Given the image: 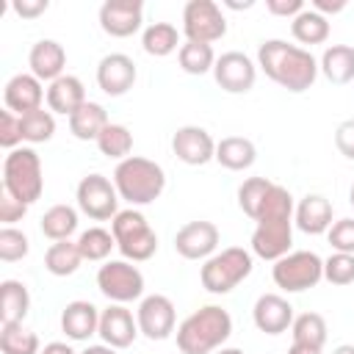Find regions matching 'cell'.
Wrapping results in <instances>:
<instances>
[{
  "instance_id": "obj_29",
  "label": "cell",
  "mask_w": 354,
  "mask_h": 354,
  "mask_svg": "<svg viewBox=\"0 0 354 354\" xmlns=\"http://www.w3.org/2000/svg\"><path fill=\"white\" fill-rule=\"evenodd\" d=\"M141 47H144L147 55L166 58V55H171L174 50L183 47L180 44V30L171 22H152L141 33Z\"/></svg>"
},
{
  "instance_id": "obj_41",
  "label": "cell",
  "mask_w": 354,
  "mask_h": 354,
  "mask_svg": "<svg viewBox=\"0 0 354 354\" xmlns=\"http://www.w3.org/2000/svg\"><path fill=\"white\" fill-rule=\"evenodd\" d=\"M324 279L329 285H351L354 282V254L332 252L324 260Z\"/></svg>"
},
{
  "instance_id": "obj_15",
  "label": "cell",
  "mask_w": 354,
  "mask_h": 354,
  "mask_svg": "<svg viewBox=\"0 0 354 354\" xmlns=\"http://www.w3.org/2000/svg\"><path fill=\"white\" fill-rule=\"evenodd\" d=\"M171 152L177 160L188 166H205L216 160V141L213 136L199 124H183L171 136Z\"/></svg>"
},
{
  "instance_id": "obj_43",
  "label": "cell",
  "mask_w": 354,
  "mask_h": 354,
  "mask_svg": "<svg viewBox=\"0 0 354 354\" xmlns=\"http://www.w3.org/2000/svg\"><path fill=\"white\" fill-rule=\"evenodd\" d=\"M22 116L11 113V111H0V147L3 149H17L22 144Z\"/></svg>"
},
{
  "instance_id": "obj_35",
  "label": "cell",
  "mask_w": 354,
  "mask_h": 354,
  "mask_svg": "<svg viewBox=\"0 0 354 354\" xmlns=\"http://www.w3.org/2000/svg\"><path fill=\"white\" fill-rule=\"evenodd\" d=\"M290 335H293V343H301V346H313V348H324L326 343V318L321 313H301L293 318L290 324Z\"/></svg>"
},
{
  "instance_id": "obj_42",
  "label": "cell",
  "mask_w": 354,
  "mask_h": 354,
  "mask_svg": "<svg viewBox=\"0 0 354 354\" xmlns=\"http://www.w3.org/2000/svg\"><path fill=\"white\" fill-rule=\"evenodd\" d=\"M326 238H329V246L335 252L354 254V218H337V221H332Z\"/></svg>"
},
{
  "instance_id": "obj_11",
  "label": "cell",
  "mask_w": 354,
  "mask_h": 354,
  "mask_svg": "<svg viewBox=\"0 0 354 354\" xmlns=\"http://www.w3.org/2000/svg\"><path fill=\"white\" fill-rule=\"evenodd\" d=\"M183 33L185 41L213 44L227 36V17L213 0H188L183 6Z\"/></svg>"
},
{
  "instance_id": "obj_53",
  "label": "cell",
  "mask_w": 354,
  "mask_h": 354,
  "mask_svg": "<svg viewBox=\"0 0 354 354\" xmlns=\"http://www.w3.org/2000/svg\"><path fill=\"white\" fill-rule=\"evenodd\" d=\"M332 354H354V343H340L332 348Z\"/></svg>"
},
{
  "instance_id": "obj_13",
  "label": "cell",
  "mask_w": 354,
  "mask_h": 354,
  "mask_svg": "<svg viewBox=\"0 0 354 354\" xmlns=\"http://www.w3.org/2000/svg\"><path fill=\"white\" fill-rule=\"evenodd\" d=\"M213 77L227 94H246L257 80V64L246 53L230 50L216 58Z\"/></svg>"
},
{
  "instance_id": "obj_25",
  "label": "cell",
  "mask_w": 354,
  "mask_h": 354,
  "mask_svg": "<svg viewBox=\"0 0 354 354\" xmlns=\"http://www.w3.org/2000/svg\"><path fill=\"white\" fill-rule=\"evenodd\" d=\"M318 72L335 83V86H346L354 80V47L351 44H332L321 53L318 58Z\"/></svg>"
},
{
  "instance_id": "obj_2",
  "label": "cell",
  "mask_w": 354,
  "mask_h": 354,
  "mask_svg": "<svg viewBox=\"0 0 354 354\" xmlns=\"http://www.w3.org/2000/svg\"><path fill=\"white\" fill-rule=\"evenodd\" d=\"M293 196L285 185H277L271 188L260 216H257V224H254V232H252V254L263 257V260H271L277 263L279 257H285L290 252V243H293Z\"/></svg>"
},
{
  "instance_id": "obj_18",
  "label": "cell",
  "mask_w": 354,
  "mask_h": 354,
  "mask_svg": "<svg viewBox=\"0 0 354 354\" xmlns=\"http://www.w3.org/2000/svg\"><path fill=\"white\" fill-rule=\"evenodd\" d=\"M136 77H138V69H136L133 58L124 55V53H108L97 64V86L108 97L127 94L136 86Z\"/></svg>"
},
{
  "instance_id": "obj_24",
  "label": "cell",
  "mask_w": 354,
  "mask_h": 354,
  "mask_svg": "<svg viewBox=\"0 0 354 354\" xmlns=\"http://www.w3.org/2000/svg\"><path fill=\"white\" fill-rule=\"evenodd\" d=\"M83 102H86V86L75 75H61L47 86V111L53 113H61L69 119Z\"/></svg>"
},
{
  "instance_id": "obj_50",
  "label": "cell",
  "mask_w": 354,
  "mask_h": 354,
  "mask_svg": "<svg viewBox=\"0 0 354 354\" xmlns=\"http://www.w3.org/2000/svg\"><path fill=\"white\" fill-rule=\"evenodd\" d=\"M80 354H119V348H111L105 343H97V346H86Z\"/></svg>"
},
{
  "instance_id": "obj_23",
  "label": "cell",
  "mask_w": 354,
  "mask_h": 354,
  "mask_svg": "<svg viewBox=\"0 0 354 354\" xmlns=\"http://www.w3.org/2000/svg\"><path fill=\"white\" fill-rule=\"evenodd\" d=\"M100 329V310L86 301V299H75L64 307L61 313V332L69 340H88L91 335H97Z\"/></svg>"
},
{
  "instance_id": "obj_3",
  "label": "cell",
  "mask_w": 354,
  "mask_h": 354,
  "mask_svg": "<svg viewBox=\"0 0 354 354\" xmlns=\"http://www.w3.org/2000/svg\"><path fill=\"white\" fill-rule=\"evenodd\" d=\"M232 335V315L218 304L194 310L177 326V348L183 354H213Z\"/></svg>"
},
{
  "instance_id": "obj_51",
  "label": "cell",
  "mask_w": 354,
  "mask_h": 354,
  "mask_svg": "<svg viewBox=\"0 0 354 354\" xmlns=\"http://www.w3.org/2000/svg\"><path fill=\"white\" fill-rule=\"evenodd\" d=\"M288 354H324V348H313V346H301V343H290Z\"/></svg>"
},
{
  "instance_id": "obj_36",
  "label": "cell",
  "mask_w": 354,
  "mask_h": 354,
  "mask_svg": "<svg viewBox=\"0 0 354 354\" xmlns=\"http://www.w3.org/2000/svg\"><path fill=\"white\" fill-rule=\"evenodd\" d=\"M177 61L185 75H207L216 66V53H213V44L183 41V47L177 50Z\"/></svg>"
},
{
  "instance_id": "obj_10",
  "label": "cell",
  "mask_w": 354,
  "mask_h": 354,
  "mask_svg": "<svg viewBox=\"0 0 354 354\" xmlns=\"http://www.w3.org/2000/svg\"><path fill=\"white\" fill-rule=\"evenodd\" d=\"M77 199V210L83 216H88L91 221H113V216L119 213V191L113 185V180H108L105 174H86L77 183L75 191Z\"/></svg>"
},
{
  "instance_id": "obj_28",
  "label": "cell",
  "mask_w": 354,
  "mask_h": 354,
  "mask_svg": "<svg viewBox=\"0 0 354 354\" xmlns=\"http://www.w3.org/2000/svg\"><path fill=\"white\" fill-rule=\"evenodd\" d=\"M216 160L230 171H243L257 160V147L243 136H227L216 141Z\"/></svg>"
},
{
  "instance_id": "obj_40",
  "label": "cell",
  "mask_w": 354,
  "mask_h": 354,
  "mask_svg": "<svg viewBox=\"0 0 354 354\" xmlns=\"http://www.w3.org/2000/svg\"><path fill=\"white\" fill-rule=\"evenodd\" d=\"M30 252V238L17 230V227H3L0 230V260L3 263H17L22 257H28Z\"/></svg>"
},
{
  "instance_id": "obj_1",
  "label": "cell",
  "mask_w": 354,
  "mask_h": 354,
  "mask_svg": "<svg viewBox=\"0 0 354 354\" xmlns=\"http://www.w3.org/2000/svg\"><path fill=\"white\" fill-rule=\"evenodd\" d=\"M257 66L268 80L293 94L307 91L318 77L315 55L299 44H288L285 39H266L257 47Z\"/></svg>"
},
{
  "instance_id": "obj_31",
  "label": "cell",
  "mask_w": 354,
  "mask_h": 354,
  "mask_svg": "<svg viewBox=\"0 0 354 354\" xmlns=\"http://www.w3.org/2000/svg\"><path fill=\"white\" fill-rule=\"evenodd\" d=\"M83 263V254L77 249V241H55L44 252V268L53 277H72Z\"/></svg>"
},
{
  "instance_id": "obj_21",
  "label": "cell",
  "mask_w": 354,
  "mask_h": 354,
  "mask_svg": "<svg viewBox=\"0 0 354 354\" xmlns=\"http://www.w3.org/2000/svg\"><path fill=\"white\" fill-rule=\"evenodd\" d=\"M28 66L30 75H36L41 83H53L61 75H66V50L55 39H39L28 53Z\"/></svg>"
},
{
  "instance_id": "obj_17",
  "label": "cell",
  "mask_w": 354,
  "mask_h": 354,
  "mask_svg": "<svg viewBox=\"0 0 354 354\" xmlns=\"http://www.w3.org/2000/svg\"><path fill=\"white\" fill-rule=\"evenodd\" d=\"M47 100V91H44V83L30 75V72H17L8 77L6 88H3V102H6V111L17 113V116H25L30 111H39L44 108L41 102Z\"/></svg>"
},
{
  "instance_id": "obj_30",
  "label": "cell",
  "mask_w": 354,
  "mask_h": 354,
  "mask_svg": "<svg viewBox=\"0 0 354 354\" xmlns=\"http://www.w3.org/2000/svg\"><path fill=\"white\" fill-rule=\"evenodd\" d=\"M39 227H41V235L50 238L53 243L55 241H69L77 230V210L72 205H53L50 210H44Z\"/></svg>"
},
{
  "instance_id": "obj_44",
  "label": "cell",
  "mask_w": 354,
  "mask_h": 354,
  "mask_svg": "<svg viewBox=\"0 0 354 354\" xmlns=\"http://www.w3.org/2000/svg\"><path fill=\"white\" fill-rule=\"evenodd\" d=\"M25 213H28V205H22V202L14 199L11 194L0 191V224H3V227H14L17 221H22Z\"/></svg>"
},
{
  "instance_id": "obj_46",
  "label": "cell",
  "mask_w": 354,
  "mask_h": 354,
  "mask_svg": "<svg viewBox=\"0 0 354 354\" xmlns=\"http://www.w3.org/2000/svg\"><path fill=\"white\" fill-rule=\"evenodd\" d=\"M266 8H268V14H274V17L293 19V17H299L307 6H304V0H266Z\"/></svg>"
},
{
  "instance_id": "obj_55",
  "label": "cell",
  "mask_w": 354,
  "mask_h": 354,
  "mask_svg": "<svg viewBox=\"0 0 354 354\" xmlns=\"http://www.w3.org/2000/svg\"><path fill=\"white\" fill-rule=\"evenodd\" d=\"M348 202H351V207H354V183H351V191H348Z\"/></svg>"
},
{
  "instance_id": "obj_26",
  "label": "cell",
  "mask_w": 354,
  "mask_h": 354,
  "mask_svg": "<svg viewBox=\"0 0 354 354\" xmlns=\"http://www.w3.org/2000/svg\"><path fill=\"white\" fill-rule=\"evenodd\" d=\"M111 124L108 119V111L94 102V100H86L72 116H69V133L77 138V141H97V136Z\"/></svg>"
},
{
  "instance_id": "obj_6",
  "label": "cell",
  "mask_w": 354,
  "mask_h": 354,
  "mask_svg": "<svg viewBox=\"0 0 354 354\" xmlns=\"http://www.w3.org/2000/svg\"><path fill=\"white\" fill-rule=\"evenodd\" d=\"M254 268V257L249 249L243 246H227L221 252H216L213 257H207L199 268V282L207 293L224 296L230 290H235Z\"/></svg>"
},
{
  "instance_id": "obj_4",
  "label": "cell",
  "mask_w": 354,
  "mask_h": 354,
  "mask_svg": "<svg viewBox=\"0 0 354 354\" xmlns=\"http://www.w3.org/2000/svg\"><path fill=\"white\" fill-rule=\"evenodd\" d=\"M113 185L119 191V199H124L130 207H144V205H152L163 194L166 171L160 163H155L149 158L130 155L116 163Z\"/></svg>"
},
{
  "instance_id": "obj_32",
  "label": "cell",
  "mask_w": 354,
  "mask_h": 354,
  "mask_svg": "<svg viewBox=\"0 0 354 354\" xmlns=\"http://www.w3.org/2000/svg\"><path fill=\"white\" fill-rule=\"evenodd\" d=\"M290 33H293V39H296L299 44H307V47L324 44V41L329 39V19L321 17L318 11H313V8L307 6L299 17L290 19Z\"/></svg>"
},
{
  "instance_id": "obj_14",
  "label": "cell",
  "mask_w": 354,
  "mask_h": 354,
  "mask_svg": "<svg viewBox=\"0 0 354 354\" xmlns=\"http://www.w3.org/2000/svg\"><path fill=\"white\" fill-rule=\"evenodd\" d=\"M218 241H221V232L213 221H188L177 230L174 235V252L185 260H207L216 254L218 249Z\"/></svg>"
},
{
  "instance_id": "obj_49",
  "label": "cell",
  "mask_w": 354,
  "mask_h": 354,
  "mask_svg": "<svg viewBox=\"0 0 354 354\" xmlns=\"http://www.w3.org/2000/svg\"><path fill=\"white\" fill-rule=\"evenodd\" d=\"M41 354H80V351H75L69 343H61V340H53V343H47L44 348H41Z\"/></svg>"
},
{
  "instance_id": "obj_48",
  "label": "cell",
  "mask_w": 354,
  "mask_h": 354,
  "mask_svg": "<svg viewBox=\"0 0 354 354\" xmlns=\"http://www.w3.org/2000/svg\"><path fill=\"white\" fill-rule=\"evenodd\" d=\"M310 8L329 19V14H340V11L346 8V0H313Z\"/></svg>"
},
{
  "instance_id": "obj_16",
  "label": "cell",
  "mask_w": 354,
  "mask_h": 354,
  "mask_svg": "<svg viewBox=\"0 0 354 354\" xmlns=\"http://www.w3.org/2000/svg\"><path fill=\"white\" fill-rule=\"evenodd\" d=\"M144 6L141 0H105L100 6V28L113 39H127L141 30Z\"/></svg>"
},
{
  "instance_id": "obj_54",
  "label": "cell",
  "mask_w": 354,
  "mask_h": 354,
  "mask_svg": "<svg viewBox=\"0 0 354 354\" xmlns=\"http://www.w3.org/2000/svg\"><path fill=\"white\" fill-rule=\"evenodd\" d=\"M213 354H246V351H241V348H235V346H221V348L213 351Z\"/></svg>"
},
{
  "instance_id": "obj_5",
  "label": "cell",
  "mask_w": 354,
  "mask_h": 354,
  "mask_svg": "<svg viewBox=\"0 0 354 354\" xmlns=\"http://www.w3.org/2000/svg\"><path fill=\"white\" fill-rule=\"evenodd\" d=\"M3 191L19 199L22 205H33L44 191L41 158L33 147H17L3 160Z\"/></svg>"
},
{
  "instance_id": "obj_34",
  "label": "cell",
  "mask_w": 354,
  "mask_h": 354,
  "mask_svg": "<svg viewBox=\"0 0 354 354\" xmlns=\"http://www.w3.org/2000/svg\"><path fill=\"white\" fill-rule=\"evenodd\" d=\"M77 249L83 254V260L88 263H102L108 260V254L116 249V238L111 230L105 227H88L77 235Z\"/></svg>"
},
{
  "instance_id": "obj_9",
  "label": "cell",
  "mask_w": 354,
  "mask_h": 354,
  "mask_svg": "<svg viewBox=\"0 0 354 354\" xmlns=\"http://www.w3.org/2000/svg\"><path fill=\"white\" fill-rule=\"evenodd\" d=\"M97 288L111 304L144 299V274L130 260H105L97 271Z\"/></svg>"
},
{
  "instance_id": "obj_20",
  "label": "cell",
  "mask_w": 354,
  "mask_h": 354,
  "mask_svg": "<svg viewBox=\"0 0 354 354\" xmlns=\"http://www.w3.org/2000/svg\"><path fill=\"white\" fill-rule=\"evenodd\" d=\"M293 304L279 293H263L257 296L252 307V321L263 335H282L293 324Z\"/></svg>"
},
{
  "instance_id": "obj_27",
  "label": "cell",
  "mask_w": 354,
  "mask_h": 354,
  "mask_svg": "<svg viewBox=\"0 0 354 354\" xmlns=\"http://www.w3.org/2000/svg\"><path fill=\"white\" fill-rule=\"evenodd\" d=\"M30 310L28 285L19 279L0 282V324H22Z\"/></svg>"
},
{
  "instance_id": "obj_22",
  "label": "cell",
  "mask_w": 354,
  "mask_h": 354,
  "mask_svg": "<svg viewBox=\"0 0 354 354\" xmlns=\"http://www.w3.org/2000/svg\"><path fill=\"white\" fill-rule=\"evenodd\" d=\"M293 224L307 235H324L332 227V202L321 194H307L293 210Z\"/></svg>"
},
{
  "instance_id": "obj_47",
  "label": "cell",
  "mask_w": 354,
  "mask_h": 354,
  "mask_svg": "<svg viewBox=\"0 0 354 354\" xmlns=\"http://www.w3.org/2000/svg\"><path fill=\"white\" fill-rule=\"evenodd\" d=\"M47 8H50L47 0H14V3H11V11H14L17 17H22V19H36V17L44 14Z\"/></svg>"
},
{
  "instance_id": "obj_33",
  "label": "cell",
  "mask_w": 354,
  "mask_h": 354,
  "mask_svg": "<svg viewBox=\"0 0 354 354\" xmlns=\"http://www.w3.org/2000/svg\"><path fill=\"white\" fill-rule=\"evenodd\" d=\"M0 351L3 354H41L39 335L22 324H0Z\"/></svg>"
},
{
  "instance_id": "obj_45",
  "label": "cell",
  "mask_w": 354,
  "mask_h": 354,
  "mask_svg": "<svg viewBox=\"0 0 354 354\" xmlns=\"http://www.w3.org/2000/svg\"><path fill=\"white\" fill-rule=\"evenodd\" d=\"M335 147L343 158L354 160V119H346L335 127Z\"/></svg>"
},
{
  "instance_id": "obj_37",
  "label": "cell",
  "mask_w": 354,
  "mask_h": 354,
  "mask_svg": "<svg viewBox=\"0 0 354 354\" xmlns=\"http://www.w3.org/2000/svg\"><path fill=\"white\" fill-rule=\"evenodd\" d=\"M271 188H274V183H271L268 177H249V180H243V183L238 185V207H241L252 221H257V216H260V210H263V205H266Z\"/></svg>"
},
{
  "instance_id": "obj_39",
  "label": "cell",
  "mask_w": 354,
  "mask_h": 354,
  "mask_svg": "<svg viewBox=\"0 0 354 354\" xmlns=\"http://www.w3.org/2000/svg\"><path fill=\"white\" fill-rule=\"evenodd\" d=\"M55 136V113L53 111H30L22 116V138L28 144H44Z\"/></svg>"
},
{
  "instance_id": "obj_12",
  "label": "cell",
  "mask_w": 354,
  "mask_h": 354,
  "mask_svg": "<svg viewBox=\"0 0 354 354\" xmlns=\"http://www.w3.org/2000/svg\"><path fill=\"white\" fill-rule=\"evenodd\" d=\"M136 321H138V332L147 340H166L177 326V310L169 296L149 293L138 301Z\"/></svg>"
},
{
  "instance_id": "obj_52",
  "label": "cell",
  "mask_w": 354,
  "mask_h": 354,
  "mask_svg": "<svg viewBox=\"0 0 354 354\" xmlns=\"http://www.w3.org/2000/svg\"><path fill=\"white\" fill-rule=\"evenodd\" d=\"M221 6L224 8H232V11H241V8H252L254 0H243V3H238V0H221Z\"/></svg>"
},
{
  "instance_id": "obj_8",
  "label": "cell",
  "mask_w": 354,
  "mask_h": 354,
  "mask_svg": "<svg viewBox=\"0 0 354 354\" xmlns=\"http://www.w3.org/2000/svg\"><path fill=\"white\" fill-rule=\"evenodd\" d=\"M271 279L285 293L310 290V288H315L324 279V260L315 252H310V249L288 252L285 257H279L271 266Z\"/></svg>"
},
{
  "instance_id": "obj_38",
  "label": "cell",
  "mask_w": 354,
  "mask_h": 354,
  "mask_svg": "<svg viewBox=\"0 0 354 354\" xmlns=\"http://www.w3.org/2000/svg\"><path fill=\"white\" fill-rule=\"evenodd\" d=\"M97 149L105 155V158H111V160H124V158H130V152H133V133L124 127V124H116V122H111L100 136H97Z\"/></svg>"
},
{
  "instance_id": "obj_7",
  "label": "cell",
  "mask_w": 354,
  "mask_h": 354,
  "mask_svg": "<svg viewBox=\"0 0 354 354\" xmlns=\"http://www.w3.org/2000/svg\"><path fill=\"white\" fill-rule=\"evenodd\" d=\"M111 232L116 238V249L130 263H144L158 252V235L138 207L119 210L111 221Z\"/></svg>"
},
{
  "instance_id": "obj_19",
  "label": "cell",
  "mask_w": 354,
  "mask_h": 354,
  "mask_svg": "<svg viewBox=\"0 0 354 354\" xmlns=\"http://www.w3.org/2000/svg\"><path fill=\"white\" fill-rule=\"evenodd\" d=\"M97 335L111 348H127V346H133V340L141 332H138V321H136L133 310H127L124 304H108L105 310H100Z\"/></svg>"
}]
</instances>
